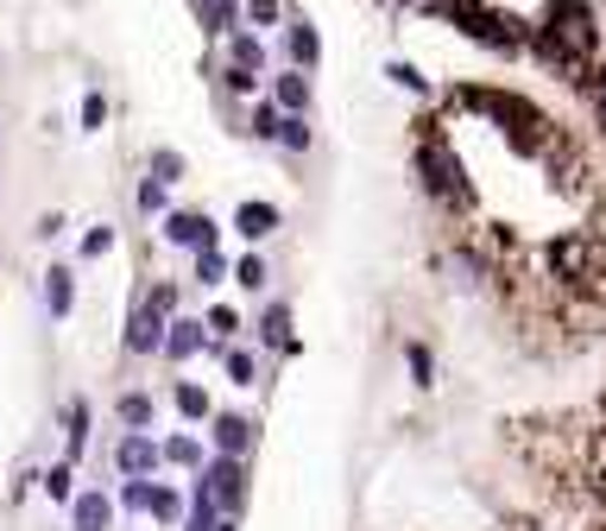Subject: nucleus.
Masks as SVG:
<instances>
[{
  "label": "nucleus",
  "mask_w": 606,
  "mask_h": 531,
  "mask_svg": "<svg viewBox=\"0 0 606 531\" xmlns=\"http://www.w3.org/2000/svg\"><path fill=\"white\" fill-rule=\"evenodd\" d=\"M158 234H165V247H183V254L221 247V222H215L209 209H171V216L158 222Z\"/></svg>",
  "instance_id": "nucleus-7"
},
{
  "label": "nucleus",
  "mask_w": 606,
  "mask_h": 531,
  "mask_svg": "<svg viewBox=\"0 0 606 531\" xmlns=\"http://www.w3.org/2000/svg\"><path fill=\"white\" fill-rule=\"evenodd\" d=\"M133 203H140V216H145V222H165V216H171V190H165V184H152V178H140Z\"/></svg>",
  "instance_id": "nucleus-34"
},
{
  "label": "nucleus",
  "mask_w": 606,
  "mask_h": 531,
  "mask_svg": "<svg viewBox=\"0 0 606 531\" xmlns=\"http://www.w3.org/2000/svg\"><path fill=\"white\" fill-rule=\"evenodd\" d=\"M171 405H178V417L190 424V430H196V424H209V417H215V399L203 392V386H196V379H178V386H171Z\"/></svg>",
  "instance_id": "nucleus-22"
},
{
  "label": "nucleus",
  "mask_w": 606,
  "mask_h": 531,
  "mask_svg": "<svg viewBox=\"0 0 606 531\" xmlns=\"http://www.w3.org/2000/svg\"><path fill=\"white\" fill-rule=\"evenodd\" d=\"M247 329H253V348H266V354H297V323H291V303L285 298H272Z\"/></svg>",
  "instance_id": "nucleus-8"
},
{
  "label": "nucleus",
  "mask_w": 606,
  "mask_h": 531,
  "mask_svg": "<svg viewBox=\"0 0 606 531\" xmlns=\"http://www.w3.org/2000/svg\"><path fill=\"white\" fill-rule=\"evenodd\" d=\"M114 247H120V228H114V222H95L89 234H82L76 260H102V254H114Z\"/></svg>",
  "instance_id": "nucleus-35"
},
{
  "label": "nucleus",
  "mask_w": 606,
  "mask_h": 531,
  "mask_svg": "<svg viewBox=\"0 0 606 531\" xmlns=\"http://www.w3.org/2000/svg\"><path fill=\"white\" fill-rule=\"evenodd\" d=\"M215 526H221V506H215L209 488L190 475V506H183V526L178 531H215Z\"/></svg>",
  "instance_id": "nucleus-24"
},
{
  "label": "nucleus",
  "mask_w": 606,
  "mask_h": 531,
  "mask_svg": "<svg viewBox=\"0 0 606 531\" xmlns=\"http://www.w3.org/2000/svg\"><path fill=\"white\" fill-rule=\"evenodd\" d=\"M228 279H234L241 292H266V285H272V266H266V254H259V247H247L241 260L228 266Z\"/></svg>",
  "instance_id": "nucleus-30"
},
{
  "label": "nucleus",
  "mask_w": 606,
  "mask_h": 531,
  "mask_svg": "<svg viewBox=\"0 0 606 531\" xmlns=\"http://www.w3.org/2000/svg\"><path fill=\"white\" fill-rule=\"evenodd\" d=\"M44 310H51V323H70V310H76V266H51V272H44Z\"/></svg>",
  "instance_id": "nucleus-20"
},
{
  "label": "nucleus",
  "mask_w": 606,
  "mask_h": 531,
  "mask_svg": "<svg viewBox=\"0 0 606 531\" xmlns=\"http://www.w3.org/2000/svg\"><path fill=\"white\" fill-rule=\"evenodd\" d=\"M279 51H285L291 70H310V76H317V64H322V33L304 20V13H291L285 26H279Z\"/></svg>",
  "instance_id": "nucleus-9"
},
{
  "label": "nucleus",
  "mask_w": 606,
  "mask_h": 531,
  "mask_svg": "<svg viewBox=\"0 0 606 531\" xmlns=\"http://www.w3.org/2000/svg\"><path fill=\"white\" fill-rule=\"evenodd\" d=\"M165 329H171V316L140 292V298H133V316H127V336H120V354H127V361H158V354H165Z\"/></svg>",
  "instance_id": "nucleus-3"
},
{
  "label": "nucleus",
  "mask_w": 606,
  "mask_h": 531,
  "mask_svg": "<svg viewBox=\"0 0 606 531\" xmlns=\"http://www.w3.org/2000/svg\"><path fill=\"white\" fill-rule=\"evenodd\" d=\"M221 64H241V70H253V76H272V57H266V38L259 33H228L221 38Z\"/></svg>",
  "instance_id": "nucleus-14"
},
{
  "label": "nucleus",
  "mask_w": 606,
  "mask_h": 531,
  "mask_svg": "<svg viewBox=\"0 0 606 531\" xmlns=\"http://www.w3.org/2000/svg\"><path fill=\"white\" fill-rule=\"evenodd\" d=\"M386 76H392L398 89H411V95H424V102H429V95H436V89H429V76L417 70V64H404V57H392V64H386Z\"/></svg>",
  "instance_id": "nucleus-37"
},
{
  "label": "nucleus",
  "mask_w": 606,
  "mask_h": 531,
  "mask_svg": "<svg viewBox=\"0 0 606 531\" xmlns=\"http://www.w3.org/2000/svg\"><path fill=\"white\" fill-rule=\"evenodd\" d=\"M33 234L38 241H57V234H64V209H44V216L33 222Z\"/></svg>",
  "instance_id": "nucleus-40"
},
{
  "label": "nucleus",
  "mask_w": 606,
  "mask_h": 531,
  "mask_svg": "<svg viewBox=\"0 0 606 531\" xmlns=\"http://www.w3.org/2000/svg\"><path fill=\"white\" fill-rule=\"evenodd\" d=\"M152 488H158V481H120L114 506H120L127 519H152Z\"/></svg>",
  "instance_id": "nucleus-33"
},
{
  "label": "nucleus",
  "mask_w": 606,
  "mask_h": 531,
  "mask_svg": "<svg viewBox=\"0 0 606 531\" xmlns=\"http://www.w3.org/2000/svg\"><path fill=\"white\" fill-rule=\"evenodd\" d=\"M404 374H411L417 392L436 386V348H429V341H404Z\"/></svg>",
  "instance_id": "nucleus-32"
},
{
  "label": "nucleus",
  "mask_w": 606,
  "mask_h": 531,
  "mask_svg": "<svg viewBox=\"0 0 606 531\" xmlns=\"http://www.w3.org/2000/svg\"><path fill=\"white\" fill-rule=\"evenodd\" d=\"M158 450H165V468H178V475H196L209 450H203V437L196 430H171V437H158Z\"/></svg>",
  "instance_id": "nucleus-19"
},
{
  "label": "nucleus",
  "mask_w": 606,
  "mask_h": 531,
  "mask_svg": "<svg viewBox=\"0 0 606 531\" xmlns=\"http://www.w3.org/2000/svg\"><path fill=\"white\" fill-rule=\"evenodd\" d=\"M266 95H272L285 114H310V108H317V82H310V70H291V64H279V70L266 76Z\"/></svg>",
  "instance_id": "nucleus-12"
},
{
  "label": "nucleus",
  "mask_w": 606,
  "mask_h": 531,
  "mask_svg": "<svg viewBox=\"0 0 606 531\" xmlns=\"http://www.w3.org/2000/svg\"><path fill=\"white\" fill-rule=\"evenodd\" d=\"M145 298L158 303L165 316H178V303H183V285H178V279H152V285H145Z\"/></svg>",
  "instance_id": "nucleus-38"
},
{
  "label": "nucleus",
  "mask_w": 606,
  "mask_h": 531,
  "mask_svg": "<svg viewBox=\"0 0 606 531\" xmlns=\"http://www.w3.org/2000/svg\"><path fill=\"white\" fill-rule=\"evenodd\" d=\"M114 519H120V506L107 488H82L70 500V531H114Z\"/></svg>",
  "instance_id": "nucleus-13"
},
{
  "label": "nucleus",
  "mask_w": 606,
  "mask_h": 531,
  "mask_svg": "<svg viewBox=\"0 0 606 531\" xmlns=\"http://www.w3.org/2000/svg\"><path fill=\"white\" fill-rule=\"evenodd\" d=\"M183 171H190V158H183L178 146H152V158H145V178H152V184H183Z\"/></svg>",
  "instance_id": "nucleus-28"
},
{
  "label": "nucleus",
  "mask_w": 606,
  "mask_h": 531,
  "mask_svg": "<svg viewBox=\"0 0 606 531\" xmlns=\"http://www.w3.org/2000/svg\"><path fill=\"white\" fill-rule=\"evenodd\" d=\"M107 114H114V108H107V95H102V89H89V95H82V108H76V127H82V133H102Z\"/></svg>",
  "instance_id": "nucleus-36"
},
{
  "label": "nucleus",
  "mask_w": 606,
  "mask_h": 531,
  "mask_svg": "<svg viewBox=\"0 0 606 531\" xmlns=\"http://www.w3.org/2000/svg\"><path fill=\"white\" fill-rule=\"evenodd\" d=\"M215 531H241V519H221V526H215Z\"/></svg>",
  "instance_id": "nucleus-41"
},
{
  "label": "nucleus",
  "mask_w": 606,
  "mask_h": 531,
  "mask_svg": "<svg viewBox=\"0 0 606 531\" xmlns=\"http://www.w3.org/2000/svg\"><path fill=\"white\" fill-rule=\"evenodd\" d=\"M279 120H285V108H279L272 95H259V102H247V108H241V133H247V140H259V146H279Z\"/></svg>",
  "instance_id": "nucleus-18"
},
{
  "label": "nucleus",
  "mask_w": 606,
  "mask_h": 531,
  "mask_svg": "<svg viewBox=\"0 0 606 531\" xmlns=\"http://www.w3.org/2000/svg\"><path fill=\"white\" fill-rule=\"evenodd\" d=\"M38 493H44L51 506H64V513H70V500L82 493V488H76V468H70V462H51V468H38Z\"/></svg>",
  "instance_id": "nucleus-23"
},
{
  "label": "nucleus",
  "mask_w": 606,
  "mask_h": 531,
  "mask_svg": "<svg viewBox=\"0 0 606 531\" xmlns=\"http://www.w3.org/2000/svg\"><path fill=\"white\" fill-rule=\"evenodd\" d=\"M203 329H209V348H203V354H221V348H234V341L247 336V316H241L234 303H209V310H203Z\"/></svg>",
  "instance_id": "nucleus-16"
},
{
  "label": "nucleus",
  "mask_w": 606,
  "mask_h": 531,
  "mask_svg": "<svg viewBox=\"0 0 606 531\" xmlns=\"http://www.w3.org/2000/svg\"><path fill=\"white\" fill-rule=\"evenodd\" d=\"M196 481L209 488V500L221 506V519H241L247 513V493H253V462H234V455H209L196 468Z\"/></svg>",
  "instance_id": "nucleus-2"
},
{
  "label": "nucleus",
  "mask_w": 606,
  "mask_h": 531,
  "mask_svg": "<svg viewBox=\"0 0 606 531\" xmlns=\"http://www.w3.org/2000/svg\"><path fill=\"white\" fill-rule=\"evenodd\" d=\"M291 13H285V0H241V26H247V33H279V26H285Z\"/></svg>",
  "instance_id": "nucleus-27"
},
{
  "label": "nucleus",
  "mask_w": 606,
  "mask_h": 531,
  "mask_svg": "<svg viewBox=\"0 0 606 531\" xmlns=\"http://www.w3.org/2000/svg\"><path fill=\"white\" fill-rule=\"evenodd\" d=\"M190 13H196V26L209 44H221L228 33H241V0H190Z\"/></svg>",
  "instance_id": "nucleus-15"
},
{
  "label": "nucleus",
  "mask_w": 606,
  "mask_h": 531,
  "mask_svg": "<svg viewBox=\"0 0 606 531\" xmlns=\"http://www.w3.org/2000/svg\"><path fill=\"white\" fill-rule=\"evenodd\" d=\"M203 437H209V455L253 462V450H259V417H253V412H215Z\"/></svg>",
  "instance_id": "nucleus-6"
},
{
  "label": "nucleus",
  "mask_w": 606,
  "mask_h": 531,
  "mask_svg": "<svg viewBox=\"0 0 606 531\" xmlns=\"http://www.w3.org/2000/svg\"><path fill=\"white\" fill-rule=\"evenodd\" d=\"M279 222H285V209H279V203H266V196H247V203L234 209V222H228V228H234L247 247H266V241L279 234Z\"/></svg>",
  "instance_id": "nucleus-10"
},
{
  "label": "nucleus",
  "mask_w": 606,
  "mask_h": 531,
  "mask_svg": "<svg viewBox=\"0 0 606 531\" xmlns=\"http://www.w3.org/2000/svg\"><path fill=\"white\" fill-rule=\"evenodd\" d=\"M588 102H594V114L606 120V57L594 64V70H588Z\"/></svg>",
  "instance_id": "nucleus-39"
},
{
  "label": "nucleus",
  "mask_w": 606,
  "mask_h": 531,
  "mask_svg": "<svg viewBox=\"0 0 606 531\" xmlns=\"http://www.w3.org/2000/svg\"><path fill=\"white\" fill-rule=\"evenodd\" d=\"M89 455V399H70L64 405V462H82Z\"/></svg>",
  "instance_id": "nucleus-21"
},
{
  "label": "nucleus",
  "mask_w": 606,
  "mask_h": 531,
  "mask_svg": "<svg viewBox=\"0 0 606 531\" xmlns=\"http://www.w3.org/2000/svg\"><path fill=\"white\" fill-rule=\"evenodd\" d=\"M107 462H114V475H120V481H152V475L165 468V450H158V437H152V430H120V437H114V450H107Z\"/></svg>",
  "instance_id": "nucleus-5"
},
{
  "label": "nucleus",
  "mask_w": 606,
  "mask_h": 531,
  "mask_svg": "<svg viewBox=\"0 0 606 531\" xmlns=\"http://www.w3.org/2000/svg\"><path fill=\"white\" fill-rule=\"evenodd\" d=\"M310 146H317L310 114H285V120H279V152H285V158H310Z\"/></svg>",
  "instance_id": "nucleus-25"
},
{
  "label": "nucleus",
  "mask_w": 606,
  "mask_h": 531,
  "mask_svg": "<svg viewBox=\"0 0 606 531\" xmlns=\"http://www.w3.org/2000/svg\"><path fill=\"white\" fill-rule=\"evenodd\" d=\"M183 506H190V493L171 488V481H158V488H152V526L178 531V526H183Z\"/></svg>",
  "instance_id": "nucleus-26"
},
{
  "label": "nucleus",
  "mask_w": 606,
  "mask_h": 531,
  "mask_svg": "<svg viewBox=\"0 0 606 531\" xmlns=\"http://www.w3.org/2000/svg\"><path fill=\"white\" fill-rule=\"evenodd\" d=\"M594 234H581V228H569V234H556L550 247H543V260H550V272L563 279V285H594Z\"/></svg>",
  "instance_id": "nucleus-4"
},
{
  "label": "nucleus",
  "mask_w": 606,
  "mask_h": 531,
  "mask_svg": "<svg viewBox=\"0 0 606 531\" xmlns=\"http://www.w3.org/2000/svg\"><path fill=\"white\" fill-rule=\"evenodd\" d=\"M190 285H203V292H215V285H228V254H221V247H203V254H190Z\"/></svg>",
  "instance_id": "nucleus-31"
},
{
  "label": "nucleus",
  "mask_w": 606,
  "mask_h": 531,
  "mask_svg": "<svg viewBox=\"0 0 606 531\" xmlns=\"http://www.w3.org/2000/svg\"><path fill=\"white\" fill-rule=\"evenodd\" d=\"M411 165H417V184L436 209H449V216H467L474 209V184H467V165L462 152L449 146V133L424 120V133H417V146H411Z\"/></svg>",
  "instance_id": "nucleus-1"
},
{
  "label": "nucleus",
  "mask_w": 606,
  "mask_h": 531,
  "mask_svg": "<svg viewBox=\"0 0 606 531\" xmlns=\"http://www.w3.org/2000/svg\"><path fill=\"white\" fill-rule=\"evenodd\" d=\"M203 348H209L203 316H183V310H178V316H171V329H165V354H158V361H165V367H190Z\"/></svg>",
  "instance_id": "nucleus-11"
},
{
  "label": "nucleus",
  "mask_w": 606,
  "mask_h": 531,
  "mask_svg": "<svg viewBox=\"0 0 606 531\" xmlns=\"http://www.w3.org/2000/svg\"><path fill=\"white\" fill-rule=\"evenodd\" d=\"M114 417H120V430H152L158 424V392L152 386H127L114 399Z\"/></svg>",
  "instance_id": "nucleus-17"
},
{
  "label": "nucleus",
  "mask_w": 606,
  "mask_h": 531,
  "mask_svg": "<svg viewBox=\"0 0 606 531\" xmlns=\"http://www.w3.org/2000/svg\"><path fill=\"white\" fill-rule=\"evenodd\" d=\"M215 361L228 367V386H253V379H259V348H247V341H234V348H221Z\"/></svg>",
  "instance_id": "nucleus-29"
}]
</instances>
